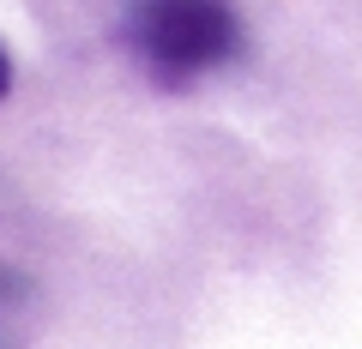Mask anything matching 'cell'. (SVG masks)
I'll use <instances>...</instances> for the list:
<instances>
[{"instance_id": "obj_1", "label": "cell", "mask_w": 362, "mask_h": 349, "mask_svg": "<svg viewBox=\"0 0 362 349\" xmlns=\"http://www.w3.org/2000/svg\"><path fill=\"white\" fill-rule=\"evenodd\" d=\"M127 42L163 85H187L242 49V18L230 0H127Z\"/></svg>"}, {"instance_id": "obj_2", "label": "cell", "mask_w": 362, "mask_h": 349, "mask_svg": "<svg viewBox=\"0 0 362 349\" xmlns=\"http://www.w3.org/2000/svg\"><path fill=\"white\" fill-rule=\"evenodd\" d=\"M6 91H13V54L0 49V103H6Z\"/></svg>"}]
</instances>
